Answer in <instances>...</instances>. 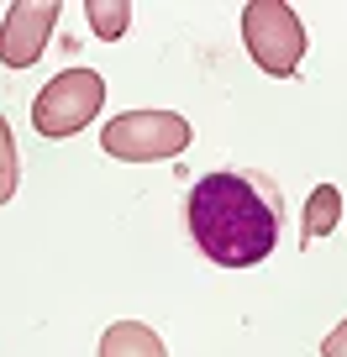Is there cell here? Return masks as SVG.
Instances as JSON below:
<instances>
[{
	"label": "cell",
	"mask_w": 347,
	"mask_h": 357,
	"mask_svg": "<svg viewBox=\"0 0 347 357\" xmlns=\"http://www.w3.org/2000/svg\"><path fill=\"white\" fill-rule=\"evenodd\" d=\"M190 231L211 263L258 268L279 242V200L247 174H200L190 190Z\"/></svg>",
	"instance_id": "1"
},
{
	"label": "cell",
	"mask_w": 347,
	"mask_h": 357,
	"mask_svg": "<svg viewBox=\"0 0 347 357\" xmlns=\"http://www.w3.org/2000/svg\"><path fill=\"white\" fill-rule=\"evenodd\" d=\"M58 0H16L6 22H0V63L6 68H32L43 58L47 37L58 26Z\"/></svg>",
	"instance_id": "5"
},
{
	"label": "cell",
	"mask_w": 347,
	"mask_h": 357,
	"mask_svg": "<svg viewBox=\"0 0 347 357\" xmlns=\"http://www.w3.org/2000/svg\"><path fill=\"white\" fill-rule=\"evenodd\" d=\"M101 357H168V347H163V336H158L153 326L116 321V326H105V336H101Z\"/></svg>",
	"instance_id": "6"
},
{
	"label": "cell",
	"mask_w": 347,
	"mask_h": 357,
	"mask_svg": "<svg viewBox=\"0 0 347 357\" xmlns=\"http://www.w3.org/2000/svg\"><path fill=\"white\" fill-rule=\"evenodd\" d=\"M84 16H90V32L101 43H116L132 26V0H84Z\"/></svg>",
	"instance_id": "8"
},
{
	"label": "cell",
	"mask_w": 347,
	"mask_h": 357,
	"mask_svg": "<svg viewBox=\"0 0 347 357\" xmlns=\"http://www.w3.org/2000/svg\"><path fill=\"white\" fill-rule=\"evenodd\" d=\"M242 43L263 74L290 79V74H300L311 37H305V22L284 0H247L242 6Z\"/></svg>",
	"instance_id": "2"
},
{
	"label": "cell",
	"mask_w": 347,
	"mask_h": 357,
	"mask_svg": "<svg viewBox=\"0 0 347 357\" xmlns=\"http://www.w3.org/2000/svg\"><path fill=\"white\" fill-rule=\"evenodd\" d=\"M300 221H305V242L337 231V226H342V190H337V184H316L311 200H305V215H300Z\"/></svg>",
	"instance_id": "7"
},
{
	"label": "cell",
	"mask_w": 347,
	"mask_h": 357,
	"mask_svg": "<svg viewBox=\"0 0 347 357\" xmlns=\"http://www.w3.org/2000/svg\"><path fill=\"white\" fill-rule=\"evenodd\" d=\"M195 142V126L179 111H126L101 126V147L121 163H158V158H179Z\"/></svg>",
	"instance_id": "3"
},
{
	"label": "cell",
	"mask_w": 347,
	"mask_h": 357,
	"mask_svg": "<svg viewBox=\"0 0 347 357\" xmlns=\"http://www.w3.org/2000/svg\"><path fill=\"white\" fill-rule=\"evenodd\" d=\"M105 105V79L95 68H64L58 79H47L32 100V126L37 137H74L101 116Z\"/></svg>",
	"instance_id": "4"
},
{
	"label": "cell",
	"mask_w": 347,
	"mask_h": 357,
	"mask_svg": "<svg viewBox=\"0 0 347 357\" xmlns=\"http://www.w3.org/2000/svg\"><path fill=\"white\" fill-rule=\"evenodd\" d=\"M321 357H347V315H342V326H332V331H326Z\"/></svg>",
	"instance_id": "10"
},
{
	"label": "cell",
	"mask_w": 347,
	"mask_h": 357,
	"mask_svg": "<svg viewBox=\"0 0 347 357\" xmlns=\"http://www.w3.org/2000/svg\"><path fill=\"white\" fill-rule=\"evenodd\" d=\"M16 174H22L16 168V137H11V121L0 116V205L16 195Z\"/></svg>",
	"instance_id": "9"
}]
</instances>
